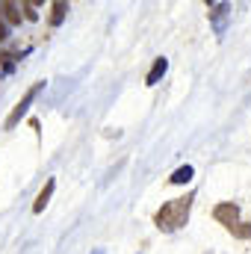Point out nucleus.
Masks as SVG:
<instances>
[{"label": "nucleus", "mask_w": 251, "mask_h": 254, "mask_svg": "<svg viewBox=\"0 0 251 254\" xmlns=\"http://www.w3.org/2000/svg\"><path fill=\"white\" fill-rule=\"evenodd\" d=\"M189 210H192V195L187 198H175V201H166L160 210H157V228L160 231H166V234H172V231H178V228H184L189 219Z\"/></svg>", "instance_id": "obj_1"}, {"label": "nucleus", "mask_w": 251, "mask_h": 254, "mask_svg": "<svg viewBox=\"0 0 251 254\" xmlns=\"http://www.w3.org/2000/svg\"><path fill=\"white\" fill-rule=\"evenodd\" d=\"M42 89H45V80H39V83H33V86H30V89L24 92V98H21V101H18L15 107H12V113H9V119H6V125H3L6 130H15V127H18V122H21V119L27 116V110H30V104H33V101L39 98V92H42Z\"/></svg>", "instance_id": "obj_2"}, {"label": "nucleus", "mask_w": 251, "mask_h": 254, "mask_svg": "<svg viewBox=\"0 0 251 254\" xmlns=\"http://www.w3.org/2000/svg\"><path fill=\"white\" fill-rule=\"evenodd\" d=\"M210 9V21H213V30L219 36H225L228 30V15H231V3H207Z\"/></svg>", "instance_id": "obj_3"}, {"label": "nucleus", "mask_w": 251, "mask_h": 254, "mask_svg": "<svg viewBox=\"0 0 251 254\" xmlns=\"http://www.w3.org/2000/svg\"><path fill=\"white\" fill-rule=\"evenodd\" d=\"M213 219H216L219 225H225V228H234V225L240 222V207H237L234 201L216 204V210H213Z\"/></svg>", "instance_id": "obj_4"}, {"label": "nucleus", "mask_w": 251, "mask_h": 254, "mask_svg": "<svg viewBox=\"0 0 251 254\" xmlns=\"http://www.w3.org/2000/svg\"><path fill=\"white\" fill-rule=\"evenodd\" d=\"M166 71H169V60H166V57L154 60L151 71H148V77H145V86H157V83L163 80V74H166Z\"/></svg>", "instance_id": "obj_5"}, {"label": "nucleus", "mask_w": 251, "mask_h": 254, "mask_svg": "<svg viewBox=\"0 0 251 254\" xmlns=\"http://www.w3.org/2000/svg\"><path fill=\"white\" fill-rule=\"evenodd\" d=\"M54 187H57V181L51 178V181L45 184V190L39 192V198H36V204H33V213H42V210L48 207V201H51V195H54Z\"/></svg>", "instance_id": "obj_6"}, {"label": "nucleus", "mask_w": 251, "mask_h": 254, "mask_svg": "<svg viewBox=\"0 0 251 254\" xmlns=\"http://www.w3.org/2000/svg\"><path fill=\"white\" fill-rule=\"evenodd\" d=\"M192 175H195V169L192 166H181L172 178H169V184H175V187H184V184H189L192 181Z\"/></svg>", "instance_id": "obj_7"}, {"label": "nucleus", "mask_w": 251, "mask_h": 254, "mask_svg": "<svg viewBox=\"0 0 251 254\" xmlns=\"http://www.w3.org/2000/svg\"><path fill=\"white\" fill-rule=\"evenodd\" d=\"M51 9H54V15H51V24H54V27H60V24L65 21V15H68V3H63V0H60V3H54Z\"/></svg>", "instance_id": "obj_8"}, {"label": "nucleus", "mask_w": 251, "mask_h": 254, "mask_svg": "<svg viewBox=\"0 0 251 254\" xmlns=\"http://www.w3.org/2000/svg\"><path fill=\"white\" fill-rule=\"evenodd\" d=\"M228 231H231L237 240H251V225H249V222H237V225H234V228H228Z\"/></svg>", "instance_id": "obj_9"}, {"label": "nucleus", "mask_w": 251, "mask_h": 254, "mask_svg": "<svg viewBox=\"0 0 251 254\" xmlns=\"http://www.w3.org/2000/svg\"><path fill=\"white\" fill-rule=\"evenodd\" d=\"M3 12H6V21L9 24H21V12H18L15 3H3Z\"/></svg>", "instance_id": "obj_10"}, {"label": "nucleus", "mask_w": 251, "mask_h": 254, "mask_svg": "<svg viewBox=\"0 0 251 254\" xmlns=\"http://www.w3.org/2000/svg\"><path fill=\"white\" fill-rule=\"evenodd\" d=\"M24 12H27V18H30V21H36V18H39V12H36V6H33V3H27V6H24Z\"/></svg>", "instance_id": "obj_11"}, {"label": "nucleus", "mask_w": 251, "mask_h": 254, "mask_svg": "<svg viewBox=\"0 0 251 254\" xmlns=\"http://www.w3.org/2000/svg\"><path fill=\"white\" fill-rule=\"evenodd\" d=\"M9 39V30H6V24H0V42H6Z\"/></svg>", "instance_id": "obj_12"}]
</instances>
